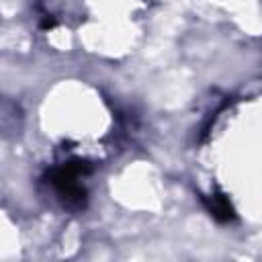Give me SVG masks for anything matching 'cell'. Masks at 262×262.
Returning a JSON list of instances; mask_svg holds the SVG:
<instances>
[{
    "instance_id": "obj_1",
    "label": "cell",
    "mask_w": 262,
    "mask_h": 262,
    "mask_svg": "<svg viewBox=\"0 0 262 262\" xmlns=\"http://www.w3.org/2000/svg\"><path fill=\"white\" fill-rule=\"evenodd\" d=\"M90 170L88 162L84 160H70L61 166H55L47 172V182L53 186L55 194L63 203V207L72 211H80L86 207V188L78 182L80 176H84Z\"/></svg>"
},
{
    "instance_id": "obj_2",
    "label": "cell",
    "mask_w": 262,
    "mask_h": 262,
    "mask_svg": "<svg viewBox=\"0 0 262 262\" xmlns=\"http://www.w3.org/2000/svg\"><path fill=\"white\" fill-rule=\"evenodd\" d=\"M203 203H205L207 211L211 213V217H215L221 223H227V221H231L235 217V211H233L229 199L219 190H213L211 194L203 196Z\"/></svg>"
}]
</instances>
